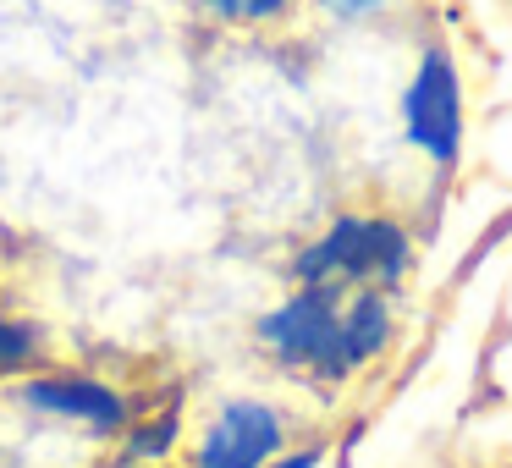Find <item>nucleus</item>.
<instances>
[{
  "mask_svg": "<svg viewBox=\"0 0 512 468\" xmlns=\"http://www.w3.org/2000/svg\"><path fill=\"white\" fill-rule=\"evenodd\" d=\"M171 441H177V413H160L155 424H144V430H133V446H127V463L133 457H166Z\"/></svg>",
  "mask_w": 512,
  "mask_h": 468,
  "instance_id": "obj_8",
  "label": "nucleus"
},
{
  "mask_svg": "<svg viewBox=\"0 0 512 468\" xmlns=\"http://www.w3.org/2000/svg\"><path fill=\"white\" fill-rule=\"evenodd\" d=\"M155 468H160V463H155Z\"/></svg>",
  "mask_w": 512,
  "mask_h": 468,
  "instance_id": "obj_12",
  "label": "nucleus"
},
{
  "mask_svg": "<svg viewBox=\"0 0 512 468\" xmlns=\"http://www.w3.org/2000/svg\"><path fill=\"white\" fill-rule=\"evenodd\" d=\"M397 127H402V144L435 171V177H452L463 166V149H468V83L463 67H457L452 45L430 39L419 45L408 67V83L397 94Z\"/></svg>",
  "mask_w": 512,
  "mask_h": 468,
  "instance_id": "obj_3",
  "label": "nucleus"
},
{
  "mask_svg": "<svg viewBox=\"0 0 512 468\" xmlns=\"http://www.w3.org/2000/svg\"><path fill=\"white\" fill-rule=\"evenodd\" d=\"M325 463V446H292L287 457H276L270 468H320Z\"/></svg>",
  "mask_w": 512,
  "mask_h": 468,
  "instance_id": "obj_10",
  "label": "nucleus"
},
{
  "mask_svg": "<svg viewBox=\"0 0 512 468\" xmlns=\"http://www.w3.org/2000/svg\"><path fill=\"white\" fill-rule=\"evenodd\" d=\"M28 402L50 413H67V419H89L94 430H122L127 424V402L111 386H94V380H34Z\"/></svg>",
  "mask_w": 512,
  "mask_h": 468,
  "instance_id": "obj_5",
  "label": "nucleus"
},
{
  "mask_svg": "<svg viewBox=\"0 0 512 468\" xmlns=\"http://www.w3.org/2000/svg\"><path fill=\"white\" fill-rule=\"evenodd\" d=\"M292 452V419L265 397H232L210 413L193 468H270Z\"/></svg>",
  "mask_w": 512,
  "mask_h": 468,
  "instance_id": "obj_4",
  "label": "nucleus"
},
{
  "mask_svg": "<svg viewBox=\"0 0 512 468\" xmlns=\"http://www.w3.org/2000/svg\"><path fill=\"white\" fill-rule=\"evenodd\" d=\"M397 331V298L375 287H292L254 325L259 347L287 375H303L314 386H347L353 375L375 369L397 347Z\"/></svg>",
  "mask_w": 512,
  "mask_h": 468,
  "instance_id": "obj_1",
  "label": "nucleus"
},
{
  "mask_svg": "<svg viewBox=\"0 0 512 468\" xmlns=\"http://www.w3.org/2000/svg\"><path fill=\"white\" fill-rule=\"evenodd\" d=\"M314 6H320V17H331L342 28H369L391 12V0H314Z\"/></svg>",
  "mask_w": 512,
  "mask_h": 468,
  "instance_id": "obj_7",
  "label": "nucleus"
},
{
  "mask_svg": "<svg viewBox=\"0 0 512 468\" xmlns=\"http://www.w3.org/2000/svg\"><path fill=\"white\" fill-rule=\"evenodd\" d=\"M413 232L386 210H347L325 232H314L292 259V287H375L397 298L413 276Z\"/></svg>",
  "mask_w": 512,
  "mask_h": 468,
  "instance_id": "obj_2",
  "label": "nucleus"
},
{
  "mask_svg": "<svg viewBox=\"0 0 512 468\" xmlns=\"http://www.w3.org/2000/svg\"><path fill=\"white\" fill-rule=\"evenodd\" d=\"M199 12H210L215 23H237V28H270L287 23L303 0H193Z\"/></svg>",
  "mask_w": 512,
  "mask_h": 468,
  "instance_id": "obj_6",
  "label": "nucleus"
},
{
  "mask_svg": "<svg viewBox=\"0 0 512 468\" xmlns=\"http://www.w3.org/2000/svg\"><path fill=\"white\" fill-rule=\"evenodd\" d=\"M28 358H34V331L0 320V369H17V364H28Z\"/></svg>",
  "mask_w": 512,
  "mask_h": 468,
  "instance_id": "obj_9",
  "label": "nucleus"
},
{
  "mask_svg": "<svg viewBox=\"0 0 512 468\" xmlns=\"http://www.w3.org/2000/svg\"><path fill=\"white\" fill-rule=\"evenodd\" d=\"M496 468H512V457H507V463H496Z\"/></svg>",
  "mask_w": 512,
  "mask_h": 468,
  "instance_id": "obj_11",
  "label": "nucleus"
}]
</instances>
